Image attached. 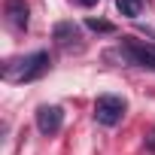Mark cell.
I'll return each mask as SVG.
<instances>
[{"mask_svg": "<svg viewBox=\"0 0 155 155\" xmlns=\"http://www.w3.org/2000/svg\"><path fill=\"white\" fill-rule=\"evenodd\" d=\"M12 64H18V70H6L3 67V76L6 79H12V82H34V79H40V76L49 70V52H34V55H25L21 61H12Z\"/></svg>", "mask_w": 155, "mask_h": 155, "instance_id": "obj_1", "label": "cell"}, {"mask_svg": "<svg viewBox=\"0 0 155 155\" xmlns=\"http://www.w3.org/2000/svg\"><path fill=\"white\" fill-rule=\"evenodd\" d=\"M125 113H128V104H125V97H119V94H101V97L94 101V119H97V125L113 128V125L122 122Z\"/></svg>", "mask_w": 155, "mask_h": 155, "instance_id": "obj_2", "label": "cell"}, {"mask_svg": "<svg viewBox=\"0 0 155 155\" xmlns=\"http://www.w3.org/2000/svg\"><path fill=\"white\" fill-rule=\"evenodd\" d=\"M122 55L143 67V70H155V46L146 43V40H137V37H122Z\"/></svg>", "mask_w": 155, "mask_h": 155, "instance_id": "obj_3", "label": "cell"}, {"mask_svg": "<svg viewBox=\"0 0 155 155\" xmlns=\"http://www.w3.org/2000/svg\"><path fill=\"white\" fill-rule=\"evenodd\" d=\"M61 125H64V110L61 107H49V104H43L40 110H37V128H40V134L43 137H52V134H58L61 131Z\"/></svg>", "mask_w": 155, "mask_h": 155, "instance_id": "obj_4", "label": "cell"}, {"mask_svg": "<svg viewBox=\"0 0 155 155\" xmlns=\"http://www.w3.org/2000/svg\"><path fill=\"white\" fill-rule=\"evenodd\" d=\"M52 40L61 46V49H79L82 46V31L76 21H58L52 28Z\"/></svg>", "mask_w": 155, "mask_h": 155, "instance_id": "obj_5", "label": "cell"}, {"mask_svg": "<svg viewBox=\"0 0 155 155\" xmlns=\"http://www.w3.org/2000/svg\"><path fill=\"white\" fill-rule=\"evenodd\" d=\"M6 21H9V28H15V31H28V21H31V15H28V3L25 0H6Z\"/></svg>", "mask_w": 155, "mask_h": 155, "instance_id": "obj_6", "label": "cell"}, {"mask_svg": "<svg viewBox=\"0 0 155 155\" xmlns=\"http://www.w3.org/2000/svg\"><path fill=\"white\" fill-rule=\"evenodd\" d=\"M116 9L125 15V18H137L143 12V0H116Z\"/></svg>", "mask_w": 155, "mask_h": 155, "instance_id": "obj_7", "label": "cell"}, {"mask_svg": "<svg viewBox=\"0 0 155 155\" xmlns=\"http://www.w3.org/2000/svg\"><path fill=\"white\" fill-rule=\"evenodd\" d=\"M85 25H88V31H94V34H116V25H113V21H104V18H88Z\"/></svg>", "mask_w": 155, "mask_h": 155, "instance_id": "obj_8", "label": "cell"}, {"mask_svg": "<svg viewBox=\"0 0 155 155\" xmlns=\"http://www.w3.org/2000/svg\"><path fill=\"white\" fill-rule=\"evenodd\" d=\"M76 3H82V6H94L97 0H76Z\"/></svg>", "mask_w": 155, "mask_h": 155, "instance_id": "obj_9", "label": "cell"}, {"mask_svg": "<svg viewBox=\"0 0 155 155\" xmlns=\"http://www.w3.org/2000/svg\"><path fill=\"white\" fill-rule=\"evenodd\" d=\"M149 149L155 152V131H152V137H149Z\"/></svg>", "mask_w": 155, "mask_h": 155, "instance_id": "obj_10", "label": "cell"}]
</instances>
